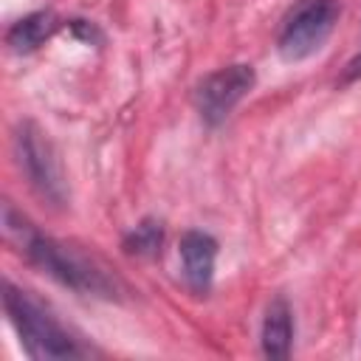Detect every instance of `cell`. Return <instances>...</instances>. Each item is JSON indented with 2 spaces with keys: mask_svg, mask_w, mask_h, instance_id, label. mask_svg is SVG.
Here are the masks:
<instances>
[{
  "mask_svg": "<svg viewBox=\"0 0 361 361\" xmlns=\"http://www.w3.org/2000/svg\"><path fill=\"white\" fill-rule=\"evenodd\" d=\"M3 307L6 316L31 358H85L90 347L82 344L39 299L28 290L17 288L14 282L3 285Z\"/></svg>",
  "mask_w": 361,
  "mask_h": 361,
  "instance_id": "2",
  "label": "cell"
},
{
  "mask_svg": "<svg viewBox=\"0 0 361 361\" xmlns=\"http://www.w3.org/2000/svg\"><path fill=\"white\" fill-rule=\"evenodd\" d=\"M361 76V54L358 56H353L350 62H347V68H344V76H341V82H355Z\"/></svg>",
  "mask_w": 361,
  "mask_h": 361,
  "instance_id": "10",
  "label": "cell"
},
{
  "mask_svg": "<svg viewBox=\"0 0 361 361\" xmlns=\"http://www.w3.org/2000/svg\"><path fill=\"white\" fill-rule=\"evenodd\" d=\"M183 276L195 293H209L212 279H214V259H217V240L209 231L189 228L180 234L178 243Z\"/></svg>",
  "mask_w": 361,
  "mask_h": 361,
  "instance_id": "6",
  "label": "cell"
},
{
  "mask_svg": "<svg viewBox=\"0 0 361 361\" xmlns=\"http://www.w3.org/2000/svg\"><path fill=\"white\" fill-rule=\"evenodd\" d=\"M341 17L338 0H296L285 14L276 37V51L285 62H302L322 51Z\"/></svg>",
  "mask_w": 361,
  "mask_h": 361,
  "instance_id": "4",
  "label": "cell"
},
{
  "mask_svg": "<svg viewBox=\"0 0 361 361\" xmlns=\"http://www.w3.org/2000/svg\"><path fill=\"white\" fill-rule=\"evenodd\" d=\"M161 245H164V223L155 217H144L121 240V248L130 257H158Z\"/></svg>",
  "mask_w": 361,
  "mask_h": 361,
  "instance_id": "9",
  "label": "cell"
},
{
  "mask_svg": "<svg viewBox=\"0 0 361 361\" xmlns=\"http://www.w3.org/2000/svg\"><path fill=\"white\" fill-rule=\"evenodd\" d=\"M14 158L20 172L25 175L28 186L54 209L68 203V180L62 172V161L56 147L51 144L48 133L34 121H20L14 127Z\"/></svg>",
  "mask_w": 361,
  "mask_h": 361,
  "instance_id": "3",
  "label": "cell"
},
{
  "mask_svg": "<svg viewBox=\"0 0 361 361\" xmlns=\"http://www.w3.org/2000/svg\"><path fill=\"white\" fill-rule=\"evenodd\" d=\"M254 85H257V71L248 62H234V65L217 68L209 76H203L195 85L192 102H195L200 118L209 127H217L254 90Z\"/></svg>",
  "mask_w": 361,
  "mask_h": 361,
  "instance_id": "5",
  "label": "cell"
},
{
  "mask_svg": "<svg viewBox=\"0 0 361 361\" xmlns=\"http://www.w3.org/2000/svg\"><path fill=\"white\" fill-rule=\"evenodd\" d=\"M259 341H262V355H268V358H288L290 355V344H293V313H290V305L282 296H276V299L268 302Z\"/></svg>",
  "mask_w": 361,
  "mask_h": 361,
  "instance_id": "7",
  "label": "cell"
},
{
  "mask_svg": "<svg viewBox=\"0 0 361 361\" xmlns=\"http://www.w3.org/2000/svg\"><path fill=\"white\" fill-rule=\"evenodd\" d=\"M59 28V20L54 11H34L23 20H17L8 34H6V42L11 51L17 54H28V51H37L54 31Z\"/></svg>",
  "mask_w": 361,
  "mask_h": 361,
  "instance_id": "8",
  "label": "cell"
},
{
  "mask_svg": "<svg viewBox=\"0 0 361 361\" xmlns=\"http://www.w3.org/2000/svg\"><path fill=\"white\" fill-rule=\"evenodd\" d=\"M3 228L6 237L20 245V251L28 257L31 265H37L42 274L56 279L59 285L82 293V296H99V299H118L124 285L121 279L93 254H85L82 248L48 237L37 231L23 212H17L11 203H3Z\"/></svg>",
  "mask_w": 361,
  "mask_h": 361,
  "instance_id": "1",
  "label": "cell"
}]
</instances>
